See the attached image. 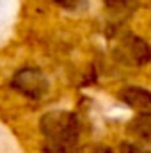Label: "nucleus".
<instances>
[{
  "label": "nucleus",
  "mask_w": 151,
  "mask_h": 153,
  "mask_svg": "<svg viewBox=\"0 0 151 153\" xmlns=\"http://www.w3.org/2000/svg\"><path fill=\"white\" fill-rule=\"evenodd\" d=\"M52 2L57 4L59 7L66 9V11H76L82 5V0H52Z\"/></svg>",
  "instance_id": "nucleus-9"
},
{
  "label": "nucleus",
  "mask_w": 151,
  "mask_h": 153,
  "mask_svg": "<svg viewBox=\"0 0 151 153\" xmlns=\"http://www.w3.org/2000/svg\"><path fill=\"white\" fill-rule=\"evenodd\" d=\"M117 52L121 53L124 62H130L135 66H144L151 61V46L144 39L135 38V36L124 39Z\"/></svg>",
  "instance_id": "nucleus-3"
},
{
  "label": "nucleus",
  "mask_w": 151,
  "mask_h": 153,
  "mask_svg": "<svg viewBox=\"0 0 151 153\" xmlns=\"http://www.w3.org/2000/svg\"><path fill=\"white\" fill-rule=\"evenodd\" d=\"M39 132L44 141L78 144L82 135V121L71 111H48L39 117Z\"/></svg>",
  "instance_id": "nucleus-1"
},
{
  "label": "nucleus",
  "mask_w": 151,
  "mask_h": 153,
  "mask_svg": "<svg viewBox=\"0 0 151 153\" xmlns=\"http://www.w3.org/2000/svg\"><path fill=\"white\" fill-rule=\"evenodd\" d=\"M11 89H14L18 94H21L27 100H43L50 91V80L39 68H20L9 82Z\"/></svg>",
  "instance_id": "nucleus-2"
},
{
  "label": "nucleus",
  "mask_w": 151,
  "mask_h": 153,
  "mask_svg": "<svg viewBox=\"0 0 151 153\" xmlns=\"http://www.w3.org/2000/svg\"><path fill=\"white\" fill-rule=\"evenodd\" d=\"M89 153H114V150L109 148V146H105V144H98V146H94Z\"/></svg>",
  "instance_id": "nucleus-10"
},
{
  "label": "nucleus",
  "mask_w": 151,
  "mask_h": 153,
  "mask_svg": "<svg viewBox=\"0 0 151 153\" xmlns=\"http://www.w3.org/2000/svg\"><path fill=\"white\" fill-rule=\"evenodd\" d=\"M41 152L43 153H82V150H80V144H62V143L43 141Z\"/></svg>",
  "instance_id": "nucleus-7"
},
{
  "label": "nucleus",
  "mask_w": 151,
  "mask_h": 153,
  "mask_svg": "<svg viewBox=\"0 0 151 153\" xmlns=\"http://www.w3.org/2000/svg\"><path fill=\"white\" fill-rule=\"evenodd\" d=\"M117 98L121 103L135 111L137 114H151V91L139 85H124L119 89Z\"/></svg>",
  "instance_id": "nucleus-4"
},
{
  "label": "nucleus",
  "mask_w": 151,
  "mask_h": 153,
  "mask_svg": "<svg viewBox=\"0 0 151 153\" xmlns=\"http://www.w3.org/2000/svg\"><path fill=\"white\" fill-rule=\"evenodd\" d=\"M119 153H151L150 150L142 148L141 144L137 143H132V141H123L119 144Z\"/></svg>",
  "instance_id": "nucleus-8"
},
{
  "label": "nucleus",
  "mask_w": 151,
  "mask_h": 153,
  "mask_svg": "<svg viewBox=\"0 0 151 153\" xmlns=\"http://www.w3.org/2000/svg\"><path fill=\"white\" fill-rule=\"evenodd\" d=\"M128 132L139 139L151 141V114H139L128 123Z\"/></svg>",
  "instance_id": "nucleus-5"
},
{
  "label": "nucleus",
  "mask_w": 151,
  "mask_h": 153,
  "mask_svg": "<svg viewBox=\"0 0 151 153\" xmlns=\"http://www.w3.org/2000/svg\"><path fill=\"white\" fill-rule=\"evenodd\" d=\"M103 5L109 13L115 16H130L137 11L139 2L137 0H103Z\"/></svg>",
  "instance_id": "nucleus-6"
}]
</instances>
